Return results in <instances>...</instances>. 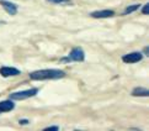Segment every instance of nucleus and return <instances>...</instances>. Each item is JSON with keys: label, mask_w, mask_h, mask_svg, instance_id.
Masks as SVG:
<instances>
[{"label": "nucleus", "mask_w": 149, "mask_h": 131, "mask_svg": "<svg viewBox=\"0 0 149 131\" xmlns=\"http://www.w3.org/2000/svg\"><path fill=\"white\" fill-rule=\"evenodd\" d=\"M0 5H1L3 9L8 14H10V15H16V13H17V5L15 4V3L6 1V0H1V1H0Z\"/></svg>", "instance_id": "39448f33"}, {"label": "nucleus", "mask_w": 149, "mask_h": 131, "mask_svg": "<svg viewBox=\"0 0 149 131\" xmlns=\"http://www.w3.org/2000/svg\"><path fill=\"white\" fill-rule=\"evenodd\" d=\"M143 58V56L141 52H131V53H127L122 57V61L125 63H137Z\"/></svg>", "instance_id": "20e7f679"}, {"label": "nucleus", "mask_w": 149, "mask_h": 131, "mask_svg": "<svg viewBox=\"0 0 149 131\" xmlns=\"http://www.w3.org/2000/svg\"><path fill=\"white\" fill-rule=\"evenodd\" d=\"M0 74L3 77H14V76H19L20 71L14 67H1L0 68Z\"/></svg>", "instance_id": "0eeeda50"}, {"label": "nucleus", "mask_w": 149, "mask_h": 131, "mask_svg": "<svg viewBox=\"0 0 149 131\" xmlns=\"http://www.w3.org/2000/svg\"><path fill=\"white\" fill-rule=\"evenodd\" d=\"M142 13H143V14H146V15L149 13V4H146L144 6H143V9H142Z\"/></svg>", "instance_id": "f8f14e48"}, {"label": "nucleus", "mask_w": 149, "mask_h": 131, "mask_svg": "<svg viewBox=\"0 0 149 131\" xmlns=\"http://www.w3.org/2000/svg\"><path fill=\"white\" fill-rule=\"evenodd\" d=\"M90 15H91V18L95 19H106V18H112L115 13L112 10H97V11H93Z\"/></svg>", "instance_id": "423d86ee"}, {"label": "nucleus", "mask_w": 149, "mask_h": 131, "mask_svg": "<svg viewBox=\"0 0 149 131\" xmlns=\"http://www.w3.org/2000/svg\"><path fill=\"white\" fill-rule=\"evenodd\" d=\"M0 24H4V22H3V21H0Z\"/></svg>", "instance_id": "2eb2a0df"}, {"label": "nucleus", "mask_w": 149, "mask_h": 131, "mask_svg": "<svg viewBox=\"0 0 149 131\" xmlns=\"http://www.w3.org/2000/svg\"><path fill=\"white\" fill-rule=\"evenodd\" d=\"M69 61H75V62H83L85 60V53L80 47H75L70 51V53L68 56Z\"/></svg>", "instance_id": "7ed1b4c3"}, {"label": "nucleus", "mask_w": 149, "mask_h": 131, "mask_svg": "<svg viewBox=\"0 0 149 131\" xmlns=\"http://www.w3.org/2000/svg\"><path fill=\"white\" fill-rule=\"evenodd\" d=\"M15 108V104L13 100H3L0 102V113H5V111H10Z\"/></svg>", "instance_id": "6e6552de"}, {"label": "nucleus", "mask_w": 149, "mask_h": 131, "mask_svg": "<svg viewBox=\"0 0 149 131\" xmlns=\"http://www.w3.org/2000/svg\"><path fill=\"white\" fill-rule=\"evenodd\" d=\"M21 124H22V125H25V124H27V120H21V121H20Z\"/></svg>", "instance_id": "4468645a"}, {"label": "nucleus", "mask_w": 149, "mask_h": 131, "mask_svg": "<svg viewBox=\"0 0 149 131\" xmlns=\"http://www.w3.org/2000/svg\"><path fill=\"white\" fill-rule=\"evenodd\" d=\"M51 4H69L72 0H47Z\"/></svg>", "instance_id": "9b49d317"}, {"label": "nucleus", "mask_w": 149, "mask_h": 131, "mask_svg": "<svg viewBox=\"0 0 149 131\" xmlns=\"http://www.w3.org/2000/svg\"><path fill=\"white\" fill-rule=\"evenodd\" d=\"M149 90L146 88H134L132 90V95L133 97H148Z\"/></svg>", "instance_id": "1a4fd4ad"}, {"label": "nucleus", "mask_w": 149, "mask_h": 131, "mask_svg": "<svg viewBox=\"0 0 149 131\" xmlns=\"http://www.w3.org/2000/svg\"><path fill=\"white\" fill-rule=\"evenodd\" d=\"M65 77V72L61 69H41L30 73V78L32 81H48V79H59Z\"/></svg>", "instance_id": "f257e3e1"}, {"label": "nucleus", "mask_w": 149, "mask_h": 131, "mask_svg": "<svg viewBox=\"0 0 149 131\" xmlns=\"http://www.w3.org/2000/svg\"><path fill=\"white\" fill-rule=\"evenodd\" d=\"M141 8V5L139 4H133V5H130V6H127L125 9V11H123V15H128V14H132V13H134L137 11L138 9Z\"/></svg>", "instance_id": "9d476101"}, {"label": "nucleus", "mask_w": 149, "mask_h": 131, "mask_svg": "<svg viewBox=\"0 0 149 131\" xmlns=\"http://www.w3.org/2000/svg\"><path fill=\"white\" fill-rule=\"evenodd\" d=\"M45 130H53V131H57V130H59V127H58V126H49V127H46Z\"/></svg>", "instance_id": "ddd939ff"}, {"label": "nucleus", "mask_w": 149, "mask_h": 131, "mask_svg": "<svg viewBox=\"0 0 149 131\" xmlns=\"http://www.w3.org/2000/svg\"><path fill=\"white\" fill-rule=\"evenodd\" d=\"M38 93V89L32 88V89H27V90H21V92H15L10 94V99L11 100H24V99H29L31 97H35Z\"/></svg>", "instance_id": "f03ea898"}]
</instances>
